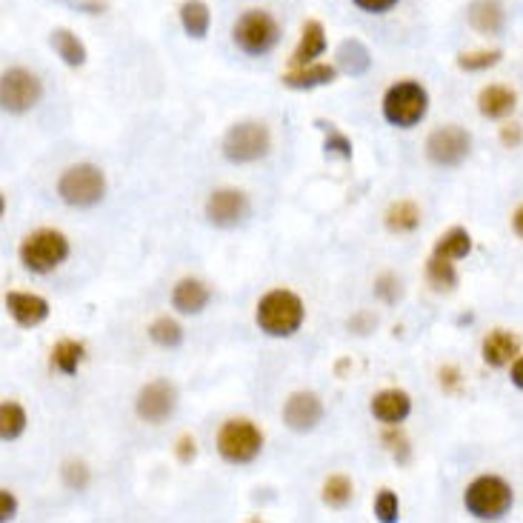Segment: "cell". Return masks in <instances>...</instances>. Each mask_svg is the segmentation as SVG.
I'll return each mask as SVG.
<instances>
[{
	"mask_svg": "<svg viewBox=\"0 0 523 523\" xmlns=\"http://www.w3.org/2000/svg\"><path fill=\"white\" fill-rule=\"evenodd\" d=\"M303 321H306V306L301 295H295L292 289L266 292L255 309V323L269 338H292L301 332Z\"/></svg>",
	"mask_w": 523,
	"mask_h": 523,
	"instance_id": "1",
	"label": "cell"
},
{
	"mask_svg": "<svg viewBox=\"0 0 523 523\" xmlns=\"http://www.w3.org/2000/svg\"><path fill=\"white\" fill-rule=\"evenodd\" d=\"M512 503H515L512 486L498 475H481L463 492V506L475 521H503Z\"/></svg>",
	"mask_w": 523,
	"mask_h": 523,
	"instance_id": "2",
	"label": "cell"
},
{
	"mask_svg": "<svg viewBox=\"0 0 523 523\" xmlns=\"http://www.w3.org/2000/svg\"><path fill=\"white\" fill-rule=\"evenodd\" d=\"M383 121L395 129H415L429 112V92L418 81H398L386 89L381 103Z\"/></svg>",
	"mask_w": 523,
	"mask_h": 523,
	"instance_id": "3",
	"label": "cell"
},
{
	"mask_svg": "<svg viewBox=\"0 0 523 523\" xmlns=\"http://www.w3.org/2000/svg\"><path fill=\"white\" fill-rule=\"evenodd\" d=\"M58 198L72 209H95L106 198V175L95 163H75L58 178Z\"/></svg>",
	"mask_w": 523,
	"mask_h": 523,
	"instance_id": "4",
	"label": "cell"
},
{
	"mask_svg": "<svg viewBox=\"0 0 523 523\" xmlns=\"http://www.w3.org/2000/svg\"><path fill=\"white\" fill-rule=\"evenodd\" d=\"M232 41L249 58H263L281 43V26L263 9H246L232 26Z\"/></svg>",
	"mask_w": 523,
	"mask_h": 523,
	"instance_id": "5",
	"label": "cell"
},
{
	"mask_svg": "<svg viewBox=\"0 0 523 523\" xmlns=\"http://www.w3.org/2000/svg\"><path fill=\"white\" fill-rule=\"evenodd\" d=\"M272 149V135L261 121H241L226 129L221 143L223 158L235 166H246V163H258L269 155Z\"/></svg>",
	"mask_w": 523,
	"mask_h": 523,
	"instance_id": "6",
	"label": "cell"
},
{
	"mask_svg": "<svg viewBox=\"0 0 523 523\" xmlns=\"http://www.w3.org/2000/svg\"><path fill=\"white\" fill-rule=\"evenodd\" d=\"M18 258H21V263L32 275H49L69 258V241H66L63 232L38 229V232L23 238Z\"/></svg>",
	"mask_w": 523,
	"mask_h": 523,
	"instance_id": "7",
	"label": "cell"
},
{
	"mask_svg": "<svg viewBox=\"0 0 523 523\" xmlns=\"http://www.w3.org/2000/svg\"><path fill=\"white\" fill-rule=\"evenodd\" d=\"M215 446H218V455L223 461L243 466V463H252L261 455L263 432L246 418H232L218 429Z\"/></svg>",
	"mask_w": 523,
	"mask_h": 523,
	"instance_id": "8",
	"label": "cell"
},
{
	"mask_svg": "<svg viewBox=\"0 0 523 523\" xmlns=\"http://www.w3.org/2000/svg\"><path fill=\"white\" fill-rule=\"evenodd\" d=\"M43 98V83L35 72L29 69H9L3 72V81H0V103H3V112L6 115H26L32 112Z\"/></svg>",
	"mask_w": 523,
	"mask_h": 523,
	"instance_id": "9",
	"label": "cell"
},
{
	"mask_svg": "<svg viewBox=\"0 0 523 523\" xmlns=\"http://www.w3.org/2000/svg\"><path fill=\"white\" fill-rule=\"evenodd\" d=\"M472 152V135L463 126H441L426 138V158L441 169H458Z\"/></svg>",
	"mask_w": 523,
	"mask_h": 523,
	"instance_id": "10",
	"label": "cell"
},
{
	"mask_svg": "<svg viewBox=\"0 0 523 523\" xmlns=\"http://www.w3.org/2000/svg\"><path fill=\"white\" fill-rule=\"evenodd\" d=\"M178 409V389L169 381H152L143 386L135 398V412L143 423L161 426L166 423Z\"/></svg>",
	"mask_w": 523,
	"mask_h": 523,
	"instance_id": "11",
	"label": "cell"
},
{
	"mask_svg": "<svg viewBox=\"0 0 523 523\" xmlns=\"http://www.w3.org/2000/svg\"><path fill=\"white\" fill-rule=\"evenodd\" d=\"M203 215L215 229H235L252 215V206H249L246 192H241V189H218L209 195V201L203 206Z\"/></svg>",
	"mask_w": 523,
	"mask_h": 523,
	"instance_id": "12",
	"label": "cell"
},
{
	"mask_svg": "<svg viewBox=\"0 0 523 523\" xmlns=\"http://www.w3.org/2000/svg\"><path fill=\"white\" fill-rule=\"evenodd\" d=\"M323 401L315 392H292L289 401L283 403V423L286 429L306 435V432H315L323 421Z\"/></svg>",
	"mask_w": 523,
	"mask_h": 523,
	"instance_id": "13",
	"label": "cell"
},
{
	"mask_svg": "<svg viewBox=\"0 0 523 523\" xmlns=\"http://www.w3.org/2000/svg\"><path fill=\"white\" fill-rule=\"evenodd\" d=\"M466 21L469 26L478 32V35H486V38H498L506 32V6L503 0H469V9H466Z\"/></svg>",
	"mask_w": 523,
	"mask_h": 523,
	"instance_id": "14",
	"label": "cell"
},
{
	"mask_svg": "<svg viewBox=\"0 0 523 523\" xmlns=\"http://www.w3.org/2000/svg\"><path fill=\"white\" fill-rule=\"evenodd\" d=\"M3 306L12 315V321L23 329H35L49 318V301L32 292H6Z\"/></svg>",
	"mask_w": 523,
	"mask_h": 523,
	"instance_id": "15",
	"label": "cell"
},
{
	"mask_svg": "<svg viewBox=\"0 0 523 523\" xmlns=\"http://www.w3.org/2000/svg\"><path fill=\"white\" fill-rule=\"evenodd\" d=\"M338 78V66L332 63H306V66H292L289 72H283L281 83L289 89H298V92H312V89H321L329 86Z\"/></svg>",
	"mask_w": 523,
	"mask_h": 523,
	"instance_id": "16",
	"label": "cell"
},
{
	"mask_svg": "<svg viewBox=\"0 0 523 523\" xmlns=\"http://www.w3.org/2000/svg\"><path fill=\"white\" fill-rule=\"evenodd\" d=\"M369 412H372L375 421L386 423V426H398L412 415V398L403 389H383L372 398Z\"/></svg>",
	"mask_w": 523,
	"mask_h": 523,
	"instance_id": "17",
	"label": "cell"
},
{
	"mask_svg": "<svg viewBox=\"0 0 523 523\" xmlns=\"http://www.w3.org/2000/svg\"><path fill=\"white\" fill-rule=\"evenodd\" d=\"M518 352H521V338L512 335V332H506V329H495V332H489L483 338V363L492 366V369H501L506 363H512L518 358Z\"/></svg>",
	"mask_w": 523,
	"mask_h": 523,
	"instance_id": "18",
	"label": "cell"
},
{
	"mask_svg": "<svg viewBox=\"0 0 523 523\" xmlns=\"http://www.w3.org/2000/svg\"><path fill=\"white\" fill-rule=\"evenodd\" d=\"M518 106V95L515 89L503 86V83H492V86H483L481 95H478V112L489 121H501L509 118Z\"/></svg>",
	"mask_w": 523,
	"mask_h": 523,
	"instance_id": "19",
	"label": "cell"
},
{
	"mask_svg": "<svg viewBox=\"0 0 523 523\" xmlns=\"http://www.w3.org/2000/svg\"><path fill=\"white\" fill-rule=\"evenodd\" d=\"M209 301H212V289L198 278H183L172 289V306L181 315H201Z\"/></svg>",
	"mask_w": 523,
	"mask_h": 523,
	"instance_id": "20",
	"label": "cell"
},
{
	"mask_svg": "<svg viewBox=\"0 0 523 523\" xmlns=\"http://www.w3.org/2000/svg\"><path fill=\"white\" fill-rule=\"evenodd\" d=\"M326 52V29L321 21H306L301 26V41L292 52V66L315 63Z\"/></svg>",
	"mask_w": 523,
	"mask_h": 523,
	"instance_id": "21",
	"label": "cell"
},
{
	"mask_svg": "<svg viewBox=\"0 0 523 523\" xmlns=\"http://www.w3.org/2000/svg\"><path fill=\"white\" fill-rule=\"evenodd\" d=\"M372 66V52L366 49V43L352 38V41H343L338 46V69L352 75V78H361L369 72Z\"/></svg>",
	"mask_w": 523,
	"mask_h": 523,
	"instance_id": "22",
	"label": "cell"
},
{
	"mask_svg": "<svg viewBox=\"0 0 523 523\" xmlns=\"http://www.w3.org/2000/svg\"><path fill=\"white\" fill-rule=\"evenodd\" d=\"M181 26L186 38L203 41L212 29V12L203 0H186L181 6Z\"/></svg>",
	"mask_w": 523,
	"mask_h": 523,
	"instance_id": "23",
	"label": "cell"
},
{
	"mask_svg": "<svg viewBox=\"0 0 523 523\" xmlns=\"http://www.w3.org/2000/svg\"><path fill=\"white\" fill-rule=\"evenodd\" d=\"M49 43H52L55 55H58L69 69H81L83 63H86V46H83V41L72 29H55Z\"/></svg>",
	"mask_w": 523,
	"mask_h": 523,
	"instance_id": "24",
	"label": "cell"
},
{
	"mask_svg": "<svg viewBox=\"0 0 523 523\" xmlns=\"http://www.w3.org/2000/svg\"><path fill=\"white\" fill-rule=\"evenodd\" d=\"M383 223H386V229H389L392 235H409V232H415V229L421 226V209L412 201L392 203V206L386 209Z\"/></svg>",
	"mask_w": 523,
	"mask_h": 523,
	"instance_id": "25",
	"label": "cell"
},
{
	"mask_svg": "<svg viewBox=\"0 0 523 523\" xmlns=\"http://www.w3.org/2000/svg\"><path fill=\"white\" fill-rule=\"evenodd\" d=\"M469 252H472V235L461 226H455L446 235H441L435 241V249H432L435 258H446V261H463V258H469Z\"/></svg>",
	"mask_w": 523,
	"mask_h": 523,
	"instance_id": "26",
	"label": "cell"
},
{
	"mask_svg": "<svg viewBox=\"0 0 523 523\" xmlns=\"http://www.w3.org/2000/svg\"><path fill=\"white\" fill-rule=\"evenodd\" d=\"M83 355H86V349H83V343L72 341V338H63V341L55 343V349H52V366L66 375V378H72V375H78V369H81Z\"/></svg>",
	"mask_w": 523,
	"mask_h": 523,
	"instance_id": "27",
	"label": "cell"
},
{
	"mask_svg": "<svg viewBox=\"0 0 523 523\" xmlns=\"http://www.w3.org/2000/svg\"><path fill=\"white\" fill-rule=\"evenodd\" d=\"M26 423H29V418H26V409L21 403L3 401V406H0V438H3V443L18 441L26 432Z\"/></svg>",
	"mask_w": 523,
	"mask_h": 523,
	"instance_id": "28",
	"label": "cell"
},
{
	"mask_svg": "<svg viewBox=\"0 0 523 523\" xmlns=\"http://www.w3.org/2000/svg\"><path fill=\"white\" fill-rule=\"evenodd\" d=\"M352 495H355V486L346 475H329L323 483L321 498L329 509H346L352 503Z\"/></svg>",
	"mask_w": 523,
	"mask_h": 523,
	"instance_id": "29",
	"label": "cell"
},
{
	"mask_svg": "<svg viewBox=\"0 0 523 523\" xmlns=\"http://www.w3.org/2000/svg\"><path fill=\"white\" fill-rule=\"evenodd\" d=\"M149 341L155 343V346H161V349H178L183 343V326L175 318L163 315V318L152 321V326H149Z\"/></svg>",
	"mask_w": 523,
	"mask_h": 523,
	"instance_id": "30",
	"label": "cell"
},
{
	"mask_svg": "<svg viewBox=\"0 0 523 523\" xmlns=\"http://www.w3.org/2000/svg\"><path fill=\"white\" fill-rule=\"evenodd\" d=\"M315 126L323 132V149H326V155H338V158H343V161H352V155H355L352 141L343 135L335 123L315 121Z\"/></svg>",
	"mask_w": 523,
	"mask_h": 523,
	"instance_id": "31",
	"label": "cell"
},
{
	"mask_svg": "<svg viewBox=\"0 0 523 523\" xmlns=\"http://www.w3.org/2000/svg\"><path fill=\"white\" fill-rule=\"evenodd\" d=\"M426 281L432 283L435 289H455L458 286V269L452 261L432 255L426 263Z\"/></svg>",
	"mask_w": 523,
	"mask_h": 523,
	"instance_id": "32",
	"label": "cell"
},
{
	"mask_svg": "<svg viewBox=\"0 0 523 523\" xmlns=\"http://www.w3.org/2000/svg\"><path fill=\"white\" fill-rule=\"evenodd\" d=\"M503 61V49H478V52H461L458 69L461 72H486Z\"/></svg>",
	"mask_w": 523,
	"mask_h": 523,
	"instance_id": "33",
	"label": "cell"
},
{
	"mask_svg": "<svg viewBox=\"0 0 523 523\" xmlns=\"http://www.w3.org/2000/svg\"><path fill=\"white\" fill-rule=\"evenodd\" d=\"M375 518L381 523H398L401 521V501L392 489H381L375 498Z\"/></svg>",
	"mask_w": 523,
	"mask_h": 523,
	"instance_id": "34",
	"label": "cell"
},
{
	"mask_svg": "<svg viewBox=\"0 0 523 523\" xmlns=\"http://www.w3.org/2000/svg\"><path fill=\"white\" fill-rule=\"evenodd\" d=\"M61 478L72 492H83V489L89 486V481H92V472H89V466L83 461H69L63 463Z\"/></svg>",
	"mask_w": 523,
	"mask_h": 523,
	"instance_id": "35",
	"label": "cell"
},
{
	"mask_svg": "<svg viewBox=\"0 0 523 523\" xmlns=\"http://www.w3.org/2000/svg\"><path fill=\"white\" fill-rule=\"evenodd\" d=\"M361 12H366V15H386L389 9H395L401 0H352Z\"/></svg>",
	"mask_w": 523,
	"mask_h": 523,
	"instance_id": "36",
	"label": "cell"
},
{
	"mask_svg": "<svg viewBox=\"0 0 523 523\" xmlns=\"http://www.w3.org/2000/svg\"><path fill=\"white\" fill-rule=\"evenodd\" d=\"M18 518V498L15 492L3 489L0 492V521H15Z\"/></svg>",
	"mask_w": 523,
	"mask_h": 523,
	"instance_id": "37",
	"label": "cell"
},
{
	"mask_svg": "<svg viewBox=\"0 0 523 523\" xmlns=\"http://www.w3.org/2000/svg\"><path fill=\"white\" fill-rule=\"evenodd\" d=\"M195 455H198V443H195L192 435H183L181 441H178V458H181V463H192Z\"/></svg>",
	"mask_w": 523,
	"mask_h": 523,
	"instance_id": "38",
	"label": "cell"
},
{
	"mask_svg": "<svg viewBox=\"0 0 523 523\" xmlns=\"http://www.w3.org/2000/svg\"><path fill=\"white\" fill-rule=\"evenodd\" d=\"M501 141L509 146V149H515V146H521L523 141V132L518 123H509V126H503L501 129Z\"/></svg>",
	"mask_w": 523,
	"mask_h": 523,
	"instance_id": "39",
	"label": "cell"
},
{
	"mask_svg": "<svg viewBox=\"0 0 523 523\" xmlns=\"http://www.w3.org/2000/svg\"><path fill=\"white\" fill-rule=\"evenodd\" d=\"M509 378H512V386L523 392V355L515 358V363H512V375H509Z\"/></svg>",
	"mask_w": 523,
	"mask_h": 523,
	"instance_id": "40",
	"label": "cell"
},
{
	"mask_svg": "<svg viewBox=\"0 0 523 523\" xmlns=\"http://www.w3.org/2000/svg\"><path fill=\"white\" fill-rule=\"evenodd\" d=\"M512 229H515V235H518V238H523V206L518 209V212H515V215H512Z\"/></svg>",
	"mask_w": 523,
	"mask_h": 523,
	"instance_id": "41",
	"label": "cell"
}]
</instances>
